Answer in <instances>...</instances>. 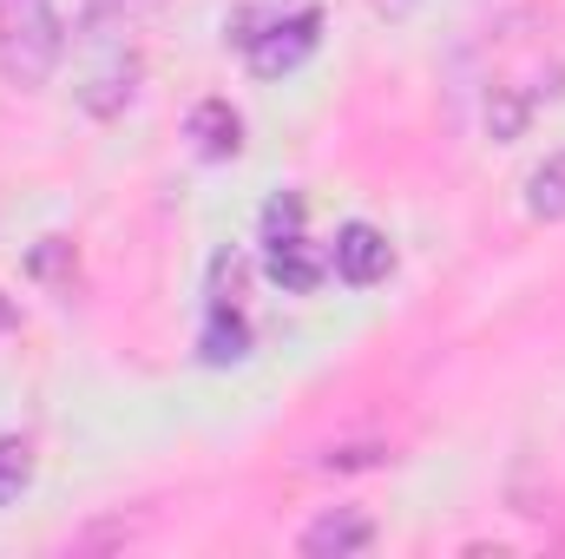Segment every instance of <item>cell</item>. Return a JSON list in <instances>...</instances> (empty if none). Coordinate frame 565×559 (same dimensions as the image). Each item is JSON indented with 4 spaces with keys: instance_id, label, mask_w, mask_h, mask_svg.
I'll return each instance as SVG.
<instances>
[{
    "instance_id": "cell-1",
    "label": "cell",
    "mask_w": 565,
    "mask_h": 559,
    "mask_svg": "<svg viewBox=\"0 0 565 559\" xmlns=\"http://www.w3.org/2000/svg\"><path fill=\"white\" fill-rule=\"evenodd\" d=\"M60 46V13L46 0H0V73L13 86H46Z\"/></svg>"
},
{
    "instance_id": "cell-2",
    "label": "cell",
    "mask_w": 565,
    "mask_h": 559,
    "mask_svg": "<svg viewBox=\"0 0 565 559\" xmlns=\"http://www.w3.org/2000/svg\"><path fill=\"white\" fill-rule=\"evenodd\" d=\"M316 33H322V13H316V7L289 13V20H277V27L250 33V66H257L264 80H277V73H296V66L316 53Z\"/></svg>"
},
{
    "instance_id": "cell-3",
    "label": "cell",
    "mask_w": 565,
    "mask_h": 559,
    "mask_svg": "<svg viewBox=\"0 0 565 559\" xmlns=\"http://www.w3.org/2000/svg\"><path fill=\"white\" fill-rule=\"evenodd\" d=\"M388 264H395V251H388V238L375 224H349L335 238V257H329V271L342 283H375V277H388Z\"/></svg>"
},
{
    "instance_id": "cell-4",
    "label": "cell",
    "mask_w": 565,
    "mask_h": 559,
    "mask_svg": "<svg viewBox=\"0 0 565 559\" xmlns=\"http://www.w3.org/2000/svg\"><path fill=\"white\" fill-rule=\"evenodd\" d=\"M375 540V527L362 520V514H349V507H335V514H322L309 534H302V553L316 559H342V553H362Z\"/></svg>"
},
{
    "instance_id": "cell-5",
    "label": "cell",
    "mask_w": 565,
    "mask_h": 559,
    "mask_svg": "<svg viewBox=\"0 0 565 559\" xmlns=\"http://www.w3.org/2000/svg\"><path fill=\"white\" fill-rule=\"evenodd\" d=\"M270 277L302 296V289H316V283L329 277V257L316 244H302V238H282V244H270Z\"/></svg>"
},
{
    "instance_id": "cell-6",
    "label": "cell",
    "mask_w": 565,
    "mask_h": 559,
    "mask_svg": "<svg viewBox=\"0 0 565 559\" xmlns=\"http://www.w3.org/2000/svg\"><path fill=\"white\" fill-rule=\"evenodd\" d=\"M191 139L204 158H237V145H244V126H237V113L224 106V99H204L198 113H191Z\"/></svg>"
},
{
    "instance_id": "cell-7",
    "label": "cell",
    "mask_w": 565,
    "mask_h": 559,
    "mask_svg": "<svg viewBox=\"0 0 565 559\" xmlns=\"http://www.w3.org/2000/svg\"><path fill=\"white\" fill-rule=\"evenodd\" d=\"M244 356H250V329L231 303H217L204 323V362H244Z\"/></svg>"
},
{
    "instance_id": "cell-8",
    "label": "cell",
    "mask_w": 565,
    "mask_h": 559,
    "mask_svg": "<svg viewBox=\"0 0 565 559\" xmlns=\"http://www.w3.org/2000/svg\"><path fill=\"white\" fill-rule=\"evenodd\" d=\"M526 211L546 218V224H559L565 218V151H553V158L526 178Z\"/></svg>"
},
{
    "instance_id": "cell-9",
    "label": "cell",
    "mask_w": 565,
    "mask_h": 559,
    "mask_svg": "<svg viewBox=\"0 0 565 559\" xmlns=\"http://www.w3.org/2000/svg\"><path fill=\"white\" fill-rule=\"evenodd\" d=\"M33 481V461H26V447L20 441H0V507L7 500H20V487Z\"/></svg>"
},
{
    "instance_id": "cell-10",
    "label": "cell",
    "mask_w": 565,
    "mask_h": 559,
    "mask_svg": "<svg viewBox=\"0 0 565 559\" xmlns=\"http://www.w3.org/2000/svg\"><path fill=\"white\" fill-rule=\"evenodd\" d=\"M302 231V198H270V211H264V238L282 244V238H296Z\"/></svg>"
}]
</instances>
